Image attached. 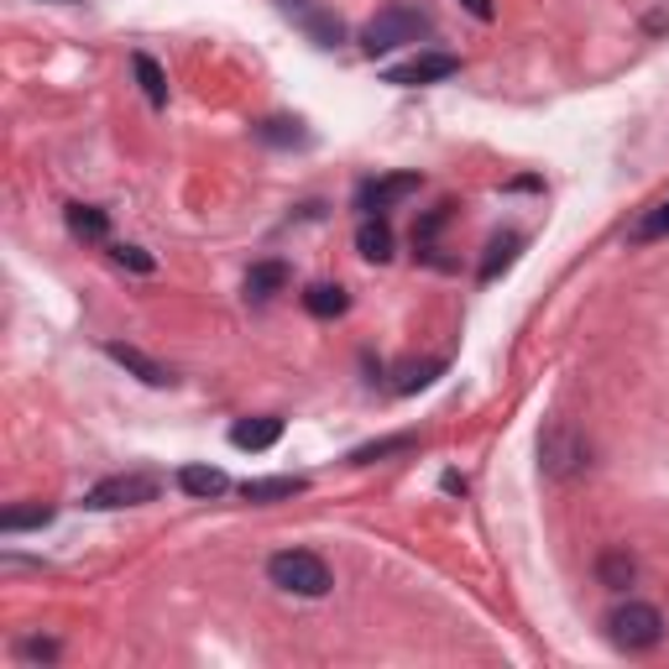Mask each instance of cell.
<instances>
[{"label":"cell","mask_w":669,"mask_h":669,"mask_svg":"<svg viewBox=\"0 0 669 669\" xmlns=\"http://www.w3.org/2000/svg\"><path fill=\"white\" fill-rule=\"evenodd\" d=\"M408 450H419V435L372 439V445H361V450H350V466H377V461H387V455H408Z\"/></svg>","instance_id":"e0dca14e"},{"label":"cell","mask_w":669,"mask_h":669,"mask_svg":"<svg viewBox=\"0 0 669 669\" xmlns=\"http://www.w3.org/2000/svg\"><path fill=\"white\" fill-rule=\"evenodd\" d=\"M435 22L419 11V5H387L377 11L366 27H361V48L377 59V53H393V48H408V42H419V37H429Z\"/></svg>","instance_id":"277c9868"},{"label":"cell","mask_w":669,"mask_h":669,"mask_svg":"<svg viewBox=\"0 0 669 669\" xmlns=\"http://www.w3.org/2000/svg\"><path fill=\"white\" fill-rule=\"evenodd\" d=\"M356 252H361L366 262H387V257H393V226H387L382 215H366L361 231H356Z\"/></svg>","instance_id":"8fae6325"},{"label":"cell","mask_w":669,"mask_h":669,"mask_svg":"<svg viewBox=\"0 0 669 669\" xmlns=\"http://www.w3.org/2000/svg\"><path fill=\"white\" fill-rule=\"evenodd\" d=\"M68 231L79 235V241H105V235H111V220H105V209H94V204H68Z\"/></svg>","instance_id":"ac0fdd59"},{"label":"cell","mask_w":669,"mask_h":669,"mask_svg":"<svg viewBox=\"0 0 669 669\" xmlns=\"http://www.w3.org/2000/svg\"><path fill=\"white\" fill-rule=\"evenodd\" d=\"M178 487L189 497H220V492H231V476L215 466H183L178 471Z\"/></svg>","instance_id":"5bb4252c"},{"label":"cell","mask_w":669,"mask_h":669,"mask_svg":"<svg viewBox=\"0 0 669 669\" xmlns=\"http://www.w3.org/2000/svg\"><path fill=\"white\" fill-rule=\"evenodd\" d=\"M257 137H262L267 146H304L309 142V131H304V126H298V120H262V126H257Z\"/></svg>","instance_id":"7402d4cb"},{"label":"cell","mask_w":669,"mask_h":669,"mask_svg":"<svg viewBox=\"0 0 669 669\" xmlns=\"http://www.w3.org/2000/svg\"><path fill=\"white\" fill-rule=\"evenodd\" d=\"M163 492V476L152 471H120V476H105L85 492V507L94 513H111V507H142V502H157Z\"/></svg>","instance_id":"5b68a950"},{"label":"cell","mask_w":669,"mask_h":669,"mask_svg":"<svg viewBox=\"0 0 669 669\" xmlns=\"http://www.w3.org/2000/svg\"><path fill=\"white\" fill-rule=\"evenodd\" d=\"M607 639L622 654H648V648L665 643V612L654 602H622V607L607 612Z\"/></svg>","instance_id":"3957f363"},{"label":"cell","mask_w":669,"mask_h":669,"mask_svg":"<svg viewBox=\"0 0 669 669\" xmlns=\"http://www.w3.org/2000/svg\"><path fill=\"white\" fill-rule=\"evenodd\" d=\"M42 524H53V507H48V502L5 507V513H0V533H22V528H42Z\"/></svg>","instance_id":"d6986e66"},{"label":"cell","mask_w":669,"mask_h":669,"mask_svg":"<svg viewBox=\"0 0 669 669\" xmlns=\"http://www.w3.org/2000/svg\"><path fill=\"white\" fill-rule=\"evenodd\" d=\"M304 31H309V37H314L320 48H335L346 27H340V16H304Z\"/></svg>","instance_id":"cb8c5ba5"},{"label":"cell","mask_w":669,"mask_h":669,"mask_svg":"<svg viewBox=\"0 0 669 669\" xmlns=\"http://www.w3.org/2000/svg\"><path fill=\"white\" fill-rule=\"evenodd\" d=\"M267 581L278 591H288V596H330L335 576L314 550H278L267 559Z\"/></svg>","instance_id":"7a4b0ae2"},{"label":"cell","mask_w":669,"mask_h":669,"mask_svg":"<svg viewBox=\"0 0 669 669\" xmlns=\"http://www.w3.org/2000/svg\"><path fill=\"white\" fill-rule=\"evenodd\" d=\"M461 5H466L476 22H492V0H461Z\"/></svg>","instance_id":"4316f807"},{"label":"cell","mask_w":669,"mask_h":669,"mask_svg":"<svg viewBox=\"0 0 669 669\" xmlns=\"http://www.w3.org/2000/svg\"><path fill=\"white\" fill-rule=\"evenodd\" d=\"M105 356H111L116 366H126L131 377H142L146 387H173V372H168L163 361H152L146 350H137V346H120V340H111V346H105Z\"/></svg>","instance_id":"ba28073f"},{"label":"cell","mask_w":669,"mask_h":669,"mask_svg":"<svg viewBox=\"0 0 669 669\" xmlns=\"http://www.w3.org/2000/svg\"><path fill=\"white\" fill-rule=\"evenodd\" d=\"M665 235H669V200L654 204V209L643 215L639 226L628 231V241H633V246H654V241H665Z\"/></svg>","instance_id":"ffe728a7"},{"label":"cell","mask_w":669,"mask_h":669,"mask_svg":"<svg viewBox=\"0 0 669 669\" xmlns=\"http://www.w3.org/2000/svg\"><path fill=\"white\" fill-rule=\"evenodd\" d=\"M131 68H137V79H142L146 105H152V111H163V105H168V74L157 68V59H152V53H137V59H131Z\"/></svg>","instance_id":"2e32d148"},{"label":"cell","mask_w":669,"mask_h":669,"mask_svg":"<svg viewBox=\"0 0 669 669\" xmlns=\"http://www.w3.org/2000/svg\"><path fill=\"white\" fill-rule=\"evenodd\" d=\"M539 471L550 481H576L591 471V439L570 424V419H554L550 429L539 435Z\"/></svg>","instance_id":"6da1fadb"},{"label":"cell","mask_w":669,"mask_h":669,"mask_svg":"<svg viewBox=\"0 0 669 669\" xmlns=\"http://www.w3.org/2000/svg\"><path fill=\"white\" fill-rule=\"evenodd\" d=\"M111 257H116L120 267H131V272H157V262L146 257L142 246H111Z\"/></svg>","instance_id":"d4e9b609"},{"label":"cell","mask_w":669,"mask_h":669,"mask_svg":"<svg viewBox=\"0 0 669 669\" xmlns=\"http://www.w3.org/2000/svg\"><path fill=\"white\" fill-rule=\"evenodd\" d=\"M518 246H524V235H497L492 246H487V262H481V283H492L497 272H502V267L513 262V257H518Z\"/></svg>","instance_id":"44dd1931"},{"label":"cell","mask_w":669,"mask_h":669,"mask_svg":"<svg viewBox=\"0 0 669 669\" xmlns=\"http://www.w3.org/2000/svg\"><path fill=\"white\" fill-rule=\"evenodd\" d=\"M288 288V262H257L252 272H246V298L252 304H267L272 293Z\"/></svg>","instance_id":"7c38bea8"},{"label":"cell","mask_w":669,"mask_h":669,"mask_svg":"<svg viewBox=\"0 0 669 669\" xmlns=\"http://www.w3.org/2000/svg\"><path fill=\"white\" fill-rule=\"evenodd\" d=\"M16 659H42V665H53V659H59V643L53 639H27L22 648H16Z\"/></svg>","instance_id":"484cf974"},{"label":"cell","mask_w":669,"mask_h":669,"mask_svg":"<svg viewBox=\"0 0 669 669\" xmlns=\"http://www.w3.org/2000/svg\"><path fill=\"white\" fill-rule=\"evenodd\" d=\"M283 439V419L278 413H262V419H241L231 429V445L235 450H252V455H262V450H272Z\"/></svg>","instance_id":"9c48e42d"},{"label":"cell","mask_w":669,"mask_h":669,"mask_svg":"<svg viewBox=\"0 0 669 669\" xmlns=\"http://www.w3.org/2000/svg\"><path fill=\"white\" fill-rule=\"evenodd\" d=\"M450 74H461V59H455V53H419V59H408V63H393L382 79L398 89H413V85H439V79H450Z\"/></svg>","instance_id":"8992f818"},{"label":"cell","mask_w":669,"mask_h":669,"mask_svg":"<svg viewBox=\"0 0 669 669\" xmlns=\"http://www.w3.org/2000/svg\"><path fill=\"white\" fill-rule=\"evenodd\" d=\"M304 309L314 314V320H340L350 309V293L340 283H314V288L304 293Z\"/></svg>","instance_id":"4fadbf2b"},{"label":"cell","mask_w":669,"mask_h":669,"mask_svg":"<svg viewBox=\"0 0 669 669\" xmlns=\"http://www.w3.org/2000/svg\"><path fill=\"white\" fill-rule=\"evenodd\" d=\"M309 492V476H262V481H241L246 502H288Z\"/></svg>","instance_id":"30bf717a"},{"label":"cell","mask_w":669,"mask_h":669,"mask_svg":"<svg viewBox=\"0 0 669 669\" xmlns=\"http://www.w3.org/2000/svg\"><path fill=\"white\" fill-rule=\"evenodd\" d=\"M408 194H419V173L366 178V183L356 189V209H361V215H382V209H393V204L408 200Z\"/></svg>","instance_id":"52a82bcc"},{"label":"cell","mask_w":669,"mask_h":669,"mask_svg":"<svg viewBox=\"0 0 669 669\" xmlns=\"http://www.w3.org/2000/svg\"><path fill=\"white\" fill-rule=\"evenodd\" d=\"M445 372V361H408V366H398V393H419V387H429V382Z\"/></svg>","instance_id":"603a6c76"},{"label":"cell","mask_w":669,"mask_h":669,"mask_svg":"<svg viewBox=\"0 0 669 669\" xmlns=\"http://www.w3.org/2000/svg\"><path fill=\"white\" fill-rule=\"evenodd\" d=\"M633 576H639V565H633V554L628 550H607L602 559H596V581L607 586V591H628Z\"/></svg>","instance_id":"9a60e30c"}]
</instances>
